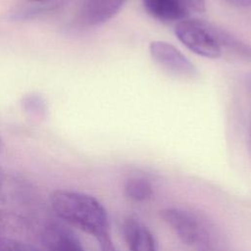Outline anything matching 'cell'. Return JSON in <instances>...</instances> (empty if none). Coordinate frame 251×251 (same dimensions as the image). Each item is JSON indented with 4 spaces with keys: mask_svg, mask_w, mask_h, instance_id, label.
Returning a JSON list of instances; mask_svg holds the SVG:
<instances>
[{
    "mask_svg": "<svg viewBox=\"0 0 251 251\" xmlns=\"http://www.w3.org/2000/svg\"><path fill=\"white\" fill-rule=\"evenodd\" d=\"M151 57L170 73L182 77H194L197 75L195 66L173 44L155 40L149 45Z\"/></svg>",
    "mask_w": 251,
    "mask_h": 251,
    "instance_id": "obj_3",
    "label": "cell"
},
{
    "mask_svg": "<svg viewBox=\"0 0 251 251\" xmlns=\"http://www.w3.org/2000/svg\"><path fill=\"white\" fill-rule=\"evenodd\" d=\"M189 11L190 9L197 12L205 11V0H179Z\"/></svg>",
    "mask_w": 251,
    "mask_h": 251,
    "instance_id": "obj_12",
    "label": "cell"
},
{
    "mask_svg": "<svg viewBox=\"0 0 251 251\" xmlns=\"http://www.w3.org/2000/svg\"><path fill=\"white\" fill-rule=\"evenodd\" d=\"M250 137H251V127H250Z\"/></svg>",
    "mask_w": 251,
    "mask_h": 251,
    "instance_id": "obj_17",
    "label": "cell"
},
{
    "mask_svg": "<svg viewBox=\"0 0 251 251\" xmlns=\"http://www.w3.org/2000/svg\"><path fill=\"white\" fill-rule=\"evenodd\" d=\"M146 12L162 22H179L186 19L188 10L179 0H142Z\"/></svg>",
    "mask_w": 251,
    "mask_h": 251,
    "instance_id": "obj_7",
    "label": "cell"
},
{
    "mask_svg": "<svg viewBox=\"0 0 251 251\" xmlns=\"http://www.w3.org/2000/svg\"><path fill=\"white\" fill-rule=\"evenodd\" d=\"M25 228V221L18 215L0 210V238L2 237H17L24 232Z\"/></svg>",
    "mask_w": 251,
    "mask_h": 251,
    "instance_id": "obj_9",
    "label": "cell"
},
{
    "mask_svg": "<svg viewBox=\"0 0 251 251\" xmlns=\"http://www.w3.org/2000/svg\"><path fill=\"white\" fill-rule=\"evenodd\" d=\"M228 4L237 7H251V0H225Z\"/></svg>",
    "mask_w": 251,
    "mask_h": 251,
    "instance_id": "obj_14",
    "label": "cell"
},
{
    "mask_svg": "<svg viewBox=\"0 0 251 251\" xmlns=\"http://www.w3.org/2000/svg\"><path fill=\"white\" fill-rule=\"evenodd\" d=\"M177 39L193 53L210 59H217L222 54L226 36L210 24L196 20L183 19L176 25Z\"/></svg>",
    "mask_w": 251,
    "mask_h": 251,
    "instance_id": "obj_2",
    "label": "cell"
},
{
    "mask_svg": "<svg viewBox=\"0 0 251 251\" xmlns=\"http://www.w3.org/2000/svg\"><path fill=\"white\" fill-rule=\"evenodd\" d=\"M126 0H85L81 21L87 25H102L115 17Z\"/></svg>",
    "mask_w": 251,
    "mask_h": 251,
    "instance_id": "obj_6",
    "label": "cell"
},
{
    "mask_svg": "<svg viewBox=\"0 0 251 251\" xmlns=\"http://www.w3.org/2000/svg\"><path fill=\"white\" fill-rule=\"evenodd\" d=\"M0 251H41V250L17 237H2L0 238Z\"/></svg>",
    "mask_w": 251,
    "mask_h": 251,
    "instance_id": "obj_11",
    "label": "cell"
},
{
    "mask_svg": "<svg viewBox=\"0 0 251 251\" xmlns=\"http://www.w3.org/2000/svg\"><path fill=\"white\" fill-rule=\"evenodd\" d=\"M122 230L128 251H158L154 235L137 219L126 218Z\"/></svg>",
    "mask_w": 251,
    "mask_h": 251,
    "instance_id": "obj_4",
    "label": "cell"
},
{
    "mask_svg": "<svg viewBox=\"0 0 251 251\" xmlns=\"http://www.w3.org/2000/svg\"><path fill=\"white\" fill-rule=\"evenodd\" d=\"M3 150H4V142H3V139L0 135V154L3 152Z\"/></svg>",
    "mask_w": 251,
    "mask_h": 251,
    "instance_id": "obj_15",
    "label": "cell"
},
{
    "mask_svg": "<svg viewBox=\"0 0 251 251\" xmlns=\"http://www.w3.org/2000/svg\"><path fill=\"white\" fill-rule=\"evenodd\" d=\"M32 2H39V1H43V0H30Z\"/></svg>",
    "mask_w": 251,
    "mask_h": 251,
    "instance_id": "obj_16",
    "label": "cell"
},
{
    "mask_svg": "<svg viewBox=\"0 0 251 251\" xmlns=\"http://www.w3.org/2000/svg\"><path fill=\"white\" fill-rule=\"evenodd\" d=\"M50 204L61 220L92 235L96 240L111 235L107 211L95 197L58 189L50 195Z\"/></svg>",
    "mask_w": 251,
    "mask_h": 251,
    "instance_id": "obj_1",
    "label": "cell"
},
{
    "mask_svg": "<svg viewBox=\"0 0 251 251\" xmlns=\"http://www.w3.org/2000/svg\"><path fill=\"white\" fill-rule=\"evenodd\" d=\"M24 110L34 118H42L46 115V104L44 100L36 94H28L22 99Z\"/></svg>",
    "mask_w": 251,
    "mask_h": 251,
    "instance_id": "obj_10",
    "label": "cell"
},
{
    "mask_svg": "<svg viewBox=\"0 0 251 251\" xmlns=\"http://www.w3.org/2000/svg\"><path fill=\"white\" fill-rule=\"evenodd\" d=\"M97 242H98L100 251H116L113 240L111 238V235L100 238L97 240Z\"/></svg>",
    "mask_w": 251,
    "mask_h": 251,
    "instance_id": "obj_13",
    "label": "cell"
},
{
    "mask_svg": "<svg viewBox=\"0 0 251 251\" xmlns=\"http://www.w3.org/2000/svg\"><path fill=\"white\" fill-rule=\"evenodd\" d=\"M42 240L49 251H85L79 239L59 224L47 225L42 232Z\"/></svg>",
    "mask_w": 251,
    "mask_h": 251,
    "instance_id": "obj_5",
    "label": "cell"
},
{
    "mask_svg": "<svg viewBox=\"0 0 251 251\" xmlns=\"http://www.w3.org/2000/svg\"><path fill=\"white\" fill-rule=\"evenodd\" d=\"M153 192V186L147 178L133 176L126 181L125 194L131 201L146 202L152 198Z\"/></svg>",
    "mask_w": 251,
    "mask_h": 251,
    "instance_id": "obj_8",
    "label": "cell"
}]
</instances>
